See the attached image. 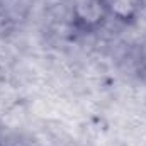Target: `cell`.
Returning <instances> with one entry per match:
<instances>
[{"instance_id":"obj_3","label":"cell","mask_w":146,"mask_h":146,"mask_svg":"<svg viewBox=\"0 0 146 146\" xmlns=\"http://www.w3.org/2000/svg\"><path fill=\"white\" fill-rule=\"evenodd\" d=\"M0 146H2V145H0Z\"/></svg>"},{"instance_id":"obj_1","label":"cell","mask_w":146,"mask_h":146,"mask_svg":"<svg viewBox=\"0 0 146 146\" xmlns=\"http://www.w3.org/2000/svg\"><path fill=\"white\" fill-rule=\"evenodd\" d=\"M110 19L106 0H85L73 17V24L83 34H90Z\"/></svg>"},{"instance_id":"obj_2","label":"cell","mask_w":146,"mask_h":146,"mask_svg":"<svg viewBox=\"0 0 146 146\" xmlns=\"http://www.w3.org/2000/svg\"><path fill=\"white\" fill-rule=\"evenodd\" d=\"M109 9L110 19L122 22V24H133L145 5V0H106Z\"/></svg>"}]
</instances>
